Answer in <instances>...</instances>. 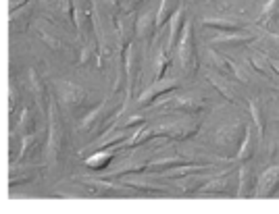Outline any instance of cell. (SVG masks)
Returning a JSON list of instances; mask_svg holds the SVG:
<instances>
[{
  "label": "cell",
  "instance_id": "obj_1",
  "mask_svg": "<svg viewBox=\"0 0 279 214\" xmlns=\"http://www.w3.org/2000/svg\"><path fill=\"white\" fill-rule=\"evenodd\" d=\"M246 131H248V127L244 125V123H240V121H236V123H232L230 127H223L219 133H217V138H215V144H217V148H221V150H238V146H240V142L246 138Z\"/></svg>",
  "mask_w": 279,
  "mask_h": 214
},
{
  "label": "cell",
  "instance_id": "obj_2",
  "mask_svg": "<svg viewBox=\"0 0 279 214\" xmlns=\"http://www.w3.org/2000/svg\"><path fill=\"white\" fill-rule=\"evenodd\" d=\"M65 142V131L57 121V106H50V129H48V156L50 160H57L63 152Z\"/></svg>",
  "mask_w": 279,
  "mask_h": 214
},
{
  "label": "cell",
  "instance_id": "obj_3",
  "mask_svg": "<svg viewBox=\"0 0 279 214\" xmlns=\"http://www.w3.org/2000/svg\"><path fill=\"white\" fill-rule=\"evenodd\" d=\"M59 98L69 111L75 113L78 109H82V106H86L88 94H86V90L73 86V84H59Z\"/></svg>",
  "mask_w": 279,
  "mask_h": 214
},
{
  "label": "cell",
  "instance_id": "obj_4",
  "mask_svg": "<svg viewBox=\"0 0 279 214\" xmlns=\"http://www.w3.org/2000/svg\"><path fill=\"white\" fill-rule=\"evenodd\" d=\"M180 61L186 69L188 75H192L196 71V44H194V38H192V30L188 28L182 42H180Z\"/></svg>",
  "mask_w": 279,
  "mask_h": 214
},
{
  "label": "cell",
  "instance_id": "obj_5",
  "mask_svg": "<svg viewBox=\"0 0 279 214\" xmlns=\"http://www.w3.org/2000/svg\"><path fill=\"white\" fill-rule=\"evenodd\" d=\"M111 119H113V113H111V109H109V104L103 102V104H100L98 109L82 123V129H86V131H90V133H96V131H100V127L107 125Z\"/></svg>",
  "mask_w": 279,
  "mask_h": 214
},
{
  "label": "cell",
  "instance_id": "obj_6",
  "mask_svg": "<svg viewBox=\"0 0 279 214\" xmlns=\"http://www.w3.org/2000/svg\"><path fill=\"white\" fill-rule=\"evenodd\" d=\"M277 187H279V167H273V169H269V171L261 177V181H259V196L269 198V196L275 194Z\"/></svg>",
  "mask_w": 279,
  "mask_h": 214
},
{
  "label": "cell",
  "instance_id": "obj_7",
  "mask_svg": "<svg viewBox=\"0 0 279 214\" xmlns=\"http://www.w3.org/2000/svg\"><path fill=\"white\" fill-rule=\"evenodd\" d=\"M32 9H34V5H25V7H19V9H15V13H13V17H11V30L13 32H23L25 30V25L30 23V17H32Z\"/></svg>",
  "mask_w": 279,
  "mask_h": 214
},
{
  "label": "cell",
  "instance_id": "obj_8",
  "mask_svg": "<svg viewBox=\"0 0 279 214\" xmlns=\"http://www.w3.org/2000/svg\"><path fill=\"white\" fill-rule=\"evenodd\" d=\"M155 28H159L157 25V17L152 15V13H144L142 17H140V21H138V25H136V34L140 36V38H152V34H155Z\"/></svg>",
  "mask_w": 279,
  "mask_h": 214
},
{
  "label": "cell",
  "instance_id": "obj_9",
  "mask_svg": "<svg viewBox=\"0 0 279 214\" xmlns=\"http://www.w3.org/2000/svg\"><path fill=\"white\" fill-rule=\"evenodd\" d=\"M173 109H180V111H188V113H198L202 106V100L196 98V96H182V98H175L173 100Z\"/></svg>",
  "mask_w": 279,
  "mask_h": 214
},
{
  "label": "cell",
  "instance_id": "obj_10",
  "mask_svg": "<svg viewBox=\"0 0 279 214\" xmlns=\"http://www.w3.org/2000/svg\"><path fill=\"white\" fill-rule=\"evenodd\" d=\"M177 86V82H175V79H169V82H159V84H155V88H150L142 98H140V102L142 104H146V102H150V100H155L161 92L165 94V92H169V90H173Z\"/></svg>",
  "mask_w": 279,
  "mask_h": 214
},
{
  "label": "cell",
  "instance_id": "obj_11",
  "mask_svg": "<svg viewBox=\"0 0 279 214\" xmlns=\"http://www.w3.org/2000/svg\"><path fill=\"white\" fill-rule=\"evenodd\" d=\"M34 125H36L34 115H32L30 111H23V113H21V119H19V123H17V133H19V136H23V138H28V136H32Z\"/></svg>",
  "mask_w": 279,
  "mask_h": 214
},
{
  "label": "cell",
  "instance_id": "obj_12",
  "mask_svg": "<svg viewBox=\"0 0 279 214\" xmlns=\"http://www.w3.org/2000/svg\"><path fill=\"white\" fill-rule=\"evenodd\" d=\"M205 25L217 28V30H227V32H240L242 30V23L232 21V19H205Z\"/></svg>",
  "mask_w": 279,
  "mask_h": 214
},
{
  "label": "cell",
  "instance_id": "obj_13",
  "mask_svg": "<svg viewBox=\"0 0 279 214\" xmlns=\"http://www.w3.org/2000/svg\"><path fill=\"white\" fill-rule=\"evenodd\" d=\"M182 25H184V9L180 7L175 11V15H173V21H171V36H169V46L173 48V46H177V34H180V30H182Z\"/></svg>",
  "mask_w": 279,
  "mask_h": 214
},
{
  "label": "cell",
  "instance_id": "obj_14",
  "mask_svg": "<svg viewBox=\"0 0 279 214\" xmlns=\"http://www.w3.org/2000/svg\"><path fill=\"white\" fill-rule=\"evenodd\" d=\"M30 88L34 90L38 102L44 106V100H46V88L42 86V79H40V75L36 73V69H30Z\"/></svg>",
  "mask_w": 279,
  "mask_h": 214
},
{
  "label": "cell",
  "instance_id": "obj_15",
  "mask_svg": "<svg viewBox=\"0 0 279 214\" xmlns=\"http://www.w3.org/2000/svg\"><path fill=\"white\" fill-rule=\"evenodd\" d=\"M113 160V154L111 152H96V156H92V158H88L86 160V165L90 167V169H96V171H103V169H107V165Z\"/></svg>",
  "mask_w": 279,
  "mask_h": 214
},
{
  "label": "cell",
  "instance_id": "obj_16",
  "mask_svg": "<svg viewBox=\"0 0 279 214\" xmlns=\"http://www.w3.org/2000/svg\"><path fill=\"white\" fill-rule=\"evenodd\" d=\"M227 175H221V177H217L215 181H211L209 185H205V187H200V192L202 194H225L227 192Z\"/></svg>",
  "mask_w": 279,
  "mask_h": 214
},
{
  "label": "cell",
  "instance_id": "obj_17",
  "mask_svg": "<svg viewBox=\"0 0 279 214\" xmlns=\"http://www.w3.org/2000/svg\"><path fill=\"white\" fill-rule=\"evenodd\" d=\"M242 198L244 196H252V171L250 169H242L240 173V192Z\"/></svg>",
  "mask_w": 279,
  "mask_h": 214
},
{
  "label": "cell",
  "instance_id": "obj_18",
  "mask_svg": "<svg viewBox=\"0 0 279 214\" xmlns=\"http://www.w3.org/2000/svg\"><path fill=\"white\" fill-rule=\"evenodd\" d=\"M275 17H279V0H271L269 7H267L265 13H263V17H261V21L267 25V23H271Z\"/></svg>",
  "mask_w": 279,
  "mask_h": 214
},
{
  "label": "cell",
  "instance_id": "obj_19",
  "mask_svg": "<svg viewBox=\"0 0 279 214\" xmlns=\"http://www.w3.org/2000/svg\"><path fill=\"white\" fill-rule=\"evenodd\" d=\"M40 36H42V40L50 46V48H53L55 52H63L65 50V46H63V42L61 40H57V38H53V36H50V34H46L44 30H40Z\"/></svg>",
  "mask_w": 279,
  "mask_h": 214
},
{
  "label": "cell",
  "instance_id": "obj_20",
  "mask_svg": "<svg viewBox=\"0 0 279 214\" xmlns=\"http://www.w3.org/2000/svg\"><path fill=\"white\" fill-rule=\"evenodd\" d=\"M250 156H252V138H250V129H248V131H246V138H244V146H242L238 158H240V160H246V158H250Z\"/></svg>",
  "mask_w": 279,
  "mask_h": 214
},
{
  "label": "cell",
  "instance_id": "obj_21",
  "mask_svg": "<svg viewBox=\"0 0 279 214\" xmlns=\"http://www.w3.org/2000/svg\"><path fill=\"white\" fill-rule=\"evenodd\" d=\"M171 5H169V0H163V7H161V11H159V15H157V25L161 28V25L169 19V15H171Z\"/></svg>",
  "mask_w": 279,
  "mask_h": 214
},
{
  "label": "cell",
  "instance_id": "obj_22",
  "mask_svg": "<svg viewBox=\"0 0 279 214\" xmlns=\"http://www.w3.org/2000/svg\"><path fill=\"white\" fill-rule=\"evenodd\" d=\"M209 79H211V84H213V86H215V88H217V90H219V92H221L225 98L234 100V94H232V90H230V88H225V84H223V82H219V79H217V77H213V75H209Z\"/></svg>",
  "mask_w": 279,
  "mask_h": 214
},
{
  "label": "cell",
  "instance_id": "obj_23",
  "mask_svg": "<svg viewBox=\"0 0 279 214\" xmlns=\"http://www.w3.org/2000/svg\"><path fill=\"white\" fill-rule=\"evenodd\" d=\"M252 38H240V36H230V38H219L217 42L219 44H230V46H238V44H244V42H250Z\"/></svg>",
  "mask_w": 279,
  "mask_h": 214
},
{
  "label": "cell",
  "instance_id": "obj_24",
  "mask_svg": "<svg viewBox=\"0 0 279 214\" xmlns=\"http://www.w3.org/2000/svg\"><path fill=\"white\" fill-rule=\"evenodd\" d=\"M250 109H252V117H255V121H257V125H259L261 133H263V115L259 113V106H257V104H252Z\"/></svg>",
  "mask_w": 279,
  "mask_h": 214
},
{
  "label": "cell",
  "instance_id": "obj_25",
  "mask_svg": "<svg viewBox=\"0 0 279 214\" xmlns=\"http://www.w3.org/2000/svg\"><path fill=\"white\" fill-rule=\"evenodd\" d=\"M121 140H123V136H117V138H113V142H121ZM100 144H103V146H107V144H111V140H103Z\"/></svg>",
  "mask_w": 279,
  "mask_h": 214
},
{
  "label": "cell",
  "instance_id": "obj_26",
  "mask_svg": "<svg viewBox=\"0 0 279 214\" xmlns=\"http://www.w3.org/2000/svg\"><path fill=\"white\" fill-rule=\"evenodd\" d=\"M273 67H275V71H277V73H279V65H275V63H273Z\"/></svg>",
  "mask_w": 279,
  "mask_h": 214
},
{
  "label": "cell",
  "instance_id": "obj_27",
  "mask_svg": "<svg viewBox=\"0 0 279 214\" xmlns=\"http://www.w3.org/2000/svg\"><path fill=\"white\" fill-rule=\"evenodd\" d=\"M196 3H202V0H196Z\"/></svg>",
  "mask_w": 279,
  "mask_h": 214
}]
</instances>
